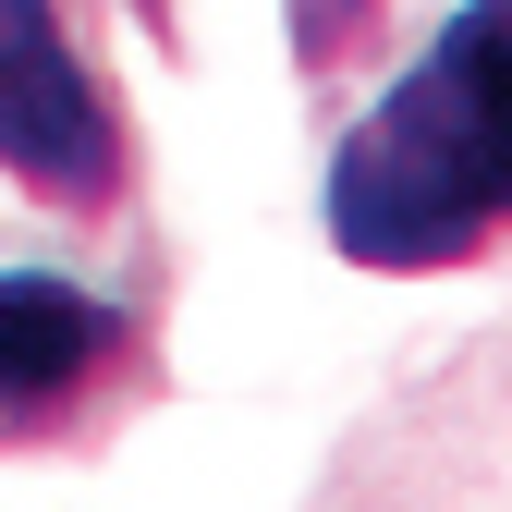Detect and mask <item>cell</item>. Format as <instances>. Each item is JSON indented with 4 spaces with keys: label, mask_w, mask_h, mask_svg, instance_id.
I'll list each match as a JSON object with an SVG mask.
<instances>
[{
    "label": "cell",
    "mask_w": 512,
    "mask_h": 512,
    "mask_svg": "<svg viewBox=\"0 0 512 512\" xmlns=\"http://www.w3.org/2000/svg\"><path fill=\"white\" fill-rule=\"evenodd\" d=\"M512 232V0H464L330 159L354 269H464Z\"/></svg>",
    "instance_id": "cell-1"
},
{
    "label": "cell",
    "mask_w": 512,
    "mask_h": 512,
    "mask_svg": "<svg viewBox=\"0 0 512 512\" xmlns=\"http://www.w3.org/2000/svg\"><path fill=\"white\" fill-rule=\"evenodd\" d=\"M0 171L61 220H98L122 196V122L49 0H0Z\"/></svg>",
    "instance_id": "cell-2"
},
{
    "label": "cell",
    "mask_w": 512,
    "mask_h": 512,
    "mask_svg": "<svg viewBox=\"0 0 512 512\" xmlns=\"http://www.w3.org/2000/svg\"><path fill=\"white\" fill-rule=\"evenodd\" d=\"M135 317L74 269H0V439H61L110 403Z\"/></svg>",
    "instance_id": "cell-3"
}]
</instances>
